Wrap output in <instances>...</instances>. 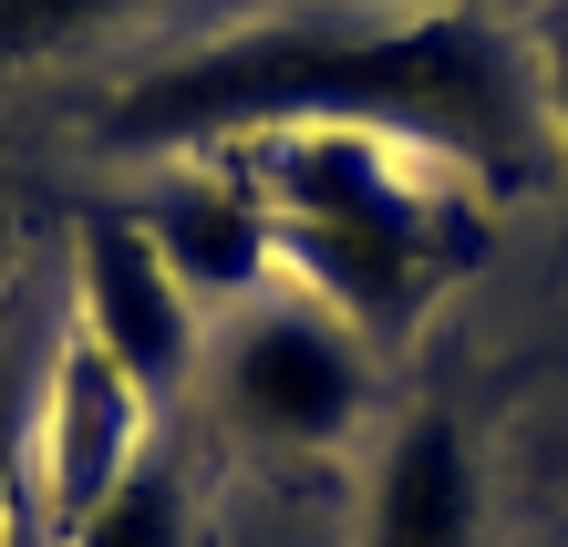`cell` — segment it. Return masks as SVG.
<instances>
[{
	"label": "cell",
	"instance_id": "cell-12",
	"mask_svg": "<svg viewBox=\"0 0 568 547\" xmlns=\"http://www.w3.org/2000/svg\"><path fill=\"white\" fill-rule=\"evenodd\" d=\"M11 547H62V537H52V517H42V506H21V527H11Z\"/></svg>",
	"mask_w": 568,
	"mask_h": 547
},
{
	"label": "cell",
	"instance_id": "cell-9",
	"mask_svg": "<svg viewBox=\"0 0 568 547\" xmlns=\"http://www.w3.org/2000/svg\"><path fill=\"white\" fill-rule=\"evenodd\" d=\"M114 11H135V0H0V73L83 42V31H104Z\"/></svg>",
	"mask_w": 568,
	"mask_h": 547
},
{
	"label": "cell",
	"instance_id": "cell-11",
	"mask_svg": "<svg viewBox=\"0 0 568 547\" xmlns=\"http://www.w3.org/2000/svg\"><path fill=\"white\" fill-rule=\"evenodd\" d=\"M21 455H31V444H21V424H11V403H0V547H11V527H21Z\"/></svg>",
	"mask_w": 568,
	"mask_h": 547
},
{
	"label": "cell",
	"instance_id": "cell-6",
	"mask_svg": "<svg viewBox=\"0 0 568 547\" xmlns=\"http://www.w3.org/2000/svg\"><path fill=\"white\" fill-rule=\"evenodd\" d=\"M145 424H155V414L135 403V383H124V372H114L104 352H93V341H62L52 444H42V455H52V506H42V517H52V537L73 527L83 506H93V496H104L114 475H124V465H135L145 444H155Z\"/></svg>",
	"mask_w": 568,
	"mask_h": 547
},
{
	"label": "cell",
	"instance_id": "cell-7",
	"mask_svg": "<svg viewBox=\"0 0 568 547\" xmlns=\"http://www.w3.org/2000/svg\"><path fill=\"white\" fill-rule=\"evenodd\" d=\"M155 227V249H165V269L186 280V300L196 290H239L258 259H270V207H258V176H217V186H196V196H176V207H155L145 217Z\"/></svg>",
	"mask_w": 568,
	"mask_h": 547
},
{
	"label": "cell",
	"instance_id": "cell-5",
	"mask_svg": "<svg viewBox=\"0 0 568 547\" xmlns=\"http://www.w3.org/2000/svg\"><path fill=\"white\" fill-rule=\"evenodd\" d=\"M486 537V475L455 403H414L393 424L373 496H362V547H476Z\"/></svg>",
	"mask_w": 568,
	"mask_h": 547
},
{
	"label": "cell",
	"instance_id": "cell-10",
	"mask_svg": "<svg viewBox=\"0 0 568 547\" xmlns=\"http://www.w3.org/2000/svg\"><path fill=\"white\" fill-rule=\"evenodd\" d=\"M538 83H548V145H558V196H568V21L538 42Z\"/></svg>",
	"mask_w": 568,
	"mask_h": 547
},
{
	"label": "cell",
	"instance_id": "cell-3",
	"mask_svg": "<svg viewBox=\"0 0 568 547\" xmlns=\"http://www.w3.org/2000/svg\"><path fill=\"white\" fill-rule=\"evenodd\" d=\"M362 393H373V372H362V331L342 311L280 300V311L239 321V341L217 352V414L248 444H270V455L342 444L362 424Z\"/></svg>",
	"mask_w": 568,
	"mask_h": 547
},
{
	"label": "cell",
	"instance_id": "cell-2",
	"mask_svg": "<svg viewBox=\"0 0 568 547\" xmlns=\"http://www.w3.org/2000/svg\"><path fill=\"white\" fill-rule=\"evenodd\" d=\"M258 207L362 341H414L486 249L383 134H270Z\"/></svg>",
	"mask_w": 568,
	"mask_h": 547
},
{
	"label": "cell",
	"instance_id": "cell-8",
	"mask_svg": "<svg viewBox=\"0 0 568 547\" xmlns=\"http://www.w3.org/2000/svg\"><path fill=\"white\" fill-rule=\"evenodd\" d=\"M186 527H196V506H186V465L165 455V444H145V455L124 465L73 527H62V547H186Z\"/></svg>",
	"mask_w": 568,
	"mask_h": 547
},
{
	"label": "cell",
	"instance_id": "cell-4",
	"mask_svg": "<svg viewBox=\"0 0 568 547\" xmlns=\"http://www.w3.org/2000/svg\"><path fill=\"white\" fill-rule=\"evenodd\" d=\"M83 341L135 383L145 414H165L196 372V300L135 207H83Z\"/></svg>",
	"mask_w": 568,
	"mask_h": 547
},
{
	"label": "cell",
	"instance_id": "cell-1",
	"mask_svg": "<svg viewBox=\"0 0 568 547\" xmlns=\"http://www.w3.org/2000/svg\"><path fill=\"white\" fill-rule=\"evenodd\" d=\"M258 134H383L527 186L548 165L538 42L486 11H290L155 62L104 104L114 155H227Z\"/></svg>",
	"mask_w": 568,
	"mask_h": 547
}]
</instances>
